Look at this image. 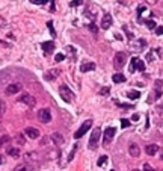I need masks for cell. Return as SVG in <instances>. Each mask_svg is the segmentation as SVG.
Masks as SVG:
<instances>
[{
  "label": "cell",
  "instance_id": "cell-1",
  "mask_svg": "<svg viewBox=\"0 0 163 171\" xmlns=\"http://www.w3.org/2000/svg\"><path fill=\"white\" fill-rule=\"evenodd\" d=\"M59 95L62 97V100L66 102V103H71L74 100V94H73V91L66 87V85H60L59 87Z\"/></svg>",
  "mask_w": 163,
  "mask_h": 171
},
{
  "label": "cell",
  "instance_id": "cell-2",
  "mask_svg": "<svg viewBox=\"0 0 163 171\" xmlns=\"http://www.w3.org/2000/svg\"><path fill=\"white\" fill-rule=\"evenodd\" d=\"M100 136H101V130L100 127H95L92 130V133H91V138H89V148L94 150L95 147H97V144L100 141Z\"/></svg>",
  "mask_w": 163,
  "mask_h": 171
},
{
  "label": "cell",
  "instance_id": "cell-3",
  "mask_svg": "<svg viewBox=\"0 0 163 171\" xmlns=\"http://www.w3.org/2000/svg\"><path fill=\"white\" fill-rule=\"evenodd\" d=\"M18 102L20 103H24V104H27L29 108H33L36 104V98L33 97V95H30V94H27V93H24V94H21L18 97Z\"/></svg>",
  "mask_w": 163,
  "mask_h": 171
},
{
  "label": "cell",
  "instance_id": "cell-4",
  "mask_svg": "<svg viewBox=\"0 0 163 171\" xmlns=\"http://www.w3.org/2000/svg\"><path fill=\"white\" fill-rule=\"evenodd\" d=\"M38 120L41 123H50L51 121V112H50V109H47V108H42V109H39V112H38Z\"/></svg>",
  "mask_w": 163,
  "mask_h": 171
},
{
  "label": "cell",
  "instance_id": "cell-5",
  "mask_svg": "<svg viewBox=\"0 0 163 171\" xmlns=\"http://www.w3.org/2000/svg\"><path fill=\"white\" fill-rule=\"evenodd\" d=\"M92 127V120H86L83 124H82V126H80V129L77 130V132L76 133H74V138H76V139H79V138H82V136H83L86 132H88V130H89Z\"/></svg>",
  "mask_w": 163,
  "mask_h": 171
},
{
  "label": "cell",
  "instance_id": "cell-6",
  "mask_svg": "<svg viewBox=\"0 0 163 171\" xmlns=\"http://www.w3.org/2000/svg\"><path fill=\"white\" fill-rule=\"evenodd\" d=\"M125 59H127V55L124 53V52H119V53L115 55V59H113V65H115V68L116 70H121L122 67H124V64H125Z\"/></svg>",
  "mask_w": 163,
  "mask_h": 171
},
{
  "label": "cell",
  "instance_id": "cell-7",
  "mask_svg": "<svg viewBox=\"0 0 163 171\" xmlns=\"http://www.w3.org/2000/svg\"><path fill=\"white\" fill-rule=\"evenodd\" d=\"M115 133H116V129H115V127H107L104 130V133H103L104 135V138H103V144H104V146H107V144L112 142Z\"/></svg>",
  "mask_w": 163,
  "mask_h": 171
},
{
  "label": "cell",
  "instance_id": "cell-8",
  "mask_svg": "<svg viewBox=\"0 0 163 171\" xmlns=\"http://www.w3.org/2000/svg\"><path fill=\"white\" fill-rule=\"evenodd\" d=\"M21 88H23L21 83H12V85H8V87H6L5 93L8 94V95H11V94H17V93H20V91H21Z\"/></svg>",
  "mask_w": 163,
  "mask_h": 171
},
{
  "label": "cell",
  "instance_id": "cell-9",
  "mask_svg": "<svg viewBox=\"0 0 163 171\" xmlns=\"http://www.w3.org/2000/svg\"><path fill=\"white\" fill-rule=\"evenodd\" d=\"M59 74H60V71H59L58 68H51V70H49V71L44 74V79H45L47 82H51V80H54V79H56Z\"/></svg>",
  "mask_w": 163,
  "mask_h": 171
},
{
  "label": "cell",
  "instance_id": "cell-10",
  "mask_svg": "<svg viewBox=\"0 0 163 171\" xmlns=\"http://www.w3.org/2000/svg\"><path fill=\"white\" fill-rule=\"evenodd\" d=\"M24 133L27 135V138H30V139H38L39 138V130L36 127H26Z\"/></svg>",
  "mask_w": 163,
  "mask_h": 171
},
{
  "label": "cell",
  "instance_id": "cell-11",
  "mask_svg": "<svg viewBox=\"0 0 163 171\" xmlns=\"http://www.w3.org/2000/svg\"><path fill=\"white\" fill-rule=\"evenodd\" d=\"M112 21H113L112 15L110 14H104L103 18H101V27H103V29H109L112 26Z\"/></svg>",
  "mask_w": 163,
  "mask_h": 171
},
{
  "label": "cell",
  "instance_id": "cell-12",
  "mask_svg": "<svg viewBox=\"0 0 163 171\" xmlns=\"http://www.w3.org/2000/svg\"><path fill=\"white\" fill-rule=\"evenodd\" d=\"M128 153H130V156L131 157H139V155H140V148H139V146L138 144H130L128 146Z\"/></svg>",
  "mask_w": 163,
  "mask_h": 171
},
{
  "label": "cell",
  "instance_id": "cell-13",
  "mask_svg": "<svg viewBox=\"0 0 163 171\" xmlns=\"http://www.w3.org/2000/svg\"><path fill=\"white\" fill-rule=\"evenodd\" d=\"M42 50H44V53H47V55L53 53V50H54V43H53V41H45V43H42Z\"/></svg>",
  "mask_w": 163,
  "mask_h": 171
},
{
  "label": "cell",
  "instance_id": "cell-14",
  "mask_svg": "<svg viewBox=\"0 0 163 171\" xmlns=\"http://www.w3.org/2000/svg\"><path fill=\"white\" fill-rule=\"evenodd\" d=\"M92 70H95V64L94 62H83L80 65L82 73H88V71H92Z\"/></svg>",
  "mask_w": 163,
  "mask_h": 171
},
{
  "label": "cell",
  "instance_id": "cell-15",
  "mask_svg": "<svg viewBox=\"0 0 163 171\" xmlns=\"http://www.w3.org/2000/svg\"><path fill=\"white\" fill-rule=\"evenodd\" d=\"M51 139H53V142L56 144V146H62L64 144V136L60 135V133H58V132H54V133H51Z\"/></svg>",
  "mask_w": 163,
  "mask_h": 171
},
{
  "label": "cell",
  "instance_id": "cell-16",
  "mask_svg": "<svg viewBox=\"0 0 163 171\" xmlns=\"http://www.w3.org/2000/svg\"><path fill=\"white\" fill-rule=\"evenodd\" d=\"M145 152H147V155H149V156H154L155 153L159 152V146H155V144H149V146L145 147Z\"/></svg>",
  "mask_w": 163,
  "mask_h": 171
},
{
  "label": "cell",
  "instance_id": "cell-17",
  "mask_svg": "<svg viewBox=\"0 0 163 171\" xmlns=\"http://www.w3.org/2000/svg\"><path fill=\"white\" fill-rule=\"evenodd\" d=\"M112 80L115 82V83H124L127 79H125V76L124 74H121V73H116V74H113L112 76Z\"/></svg>",
  "mask_w": 163,
  "mask_h": 171
},
{
  "label": "cell",
  "instance_id": "cell-18",
  "mask_svg": "<svg viewBox=\"0 0 163 171\" xmlns=\"http://www.w3.org/2000/svg\"><path fill=\"white\" fill-rule=\"evenodd\" d=\"M6 153H8L9 156H12V157H18L20 156V150L17 147H9L8 150H6Z\"/></svg>",
  "mask_w": 163,
  "mask_h": 171
},
{
  "label": "cell",
  "instance_id": "cell-19",
  "mask_svg": "<svg viewBox=\"0 0 163 171\" xmlns=\"http://www.w3.org/2000/svg\"><path fill=\"white\" fill-rule=\"evenodd\" d=\"M14 171H32V167L29 165V163H20V165L15 167Z\"/></svg>",
  "mask_w": 163,
  "mask_h": 171
},
{
  "label": "cell",
  "instance_id": "cell-20",
  "mask_svg": "<svg viewBox=\"0 0 163 171\" xmlns=\"http://www.w3.org/2000/svg\"><path fill=\"white\" fill-rule=\"evenodd\" d=\"M11 142V136L8 135H3V136H0V148L5 147V146H8V144Z\"/></svg>",
  "mask_w": 163,
  "mask_h": 171
},
{
  "label": "cell",
  "instance_id": "cell-21",
  "mask_svg": "<svg viewBox=\"0 0 163 171\" xmlns=\"http://www.w3.org/2000/svg\"><path fill=\"white\" fill-rule=\"evenodd\" d=\"M127 97L130 98V100H138V98L140 97V93H139V91H128Z\"/></svg>",
  "mask_w": 163,
  "mask_h": 171
},
{
  "label": "cell",
  "instance_id": "cell-22",
  "mask_svg": "<svg viewBox=\"0 0 163 171\" xmlns=\"http://www.w3.org/2000/svg\"><path fill=\"white\" fill-rule=\"evenodd\" d=\"M15 141H17L18 146H24V144H26V138H24V135H23V133H18V135H17V138H15Z\"/></svg>",
  "mask_w": 163,
  "mask_h": 171
},
{
  "label": "cell",
  "instance_id": "cell-23",
  "mask_svg": "<svg viewBox=\"0 0 163 171\" xmlns=\"http://www.w3.org/2000/svg\"><path fill=\"white\" fill-rule=\"evenodd\" d=\"M145 45H147V41H145V39H139V41L134 44V49H136V50H142Z\"/></svg>",
  "mask_w": 163,
  "mask_h": 171
},
{
  "label": "cell",
  "instance_id": "cell-24",
  "mask_svg": "<svg viewBox=\"0 0 163 171\" xmlns=\"http://www.w3.org/2000/svg\"><path fill=\"white\" fill-rule=\"evenodd\" d=\"M5 112H6V103L0 98V120H2V117L5 115Z\"/></svg>",
  "mask_w": 163,
  "mask_h": 171
},
{
  "label": "cell",
  "instance_id": "cell-25",
  "mask_svg": "<svg viewBox=\"0 0 163 171\" xmlns=\"http://www.w3.org/2000/svg\"><path fill=\"white\" fill-rule=\"evenodd\" d=\"M136 62H138V58H131L130 67H128V70H130V73H134V71H136Z\"/></svg>",
  "mask_w": 163,
  "mask_h": 171
},
{
  "label": "cell",
  "instance_id": "cell-26",
  "mask_svg": "<svg viewBox=\"0 0 163 171\" xmlns=\"http://www.w3.org/2000/svg\"><path fill=\"white\" fill-rule=\"evenodd\" d=\"M136 70H139V71H145V64H144V61H140L139 58H138V62H136Z\"/></svg>",
  "mask_w": 163,
  "mask_h": 171
},
{
  "label": "cell",
  "instance_id": "cell-27",
  "mask_svg": "<svg viewBox=\"0 0 163 171\" xmlns=\"http://www.w3.org/2000/svg\"><path fill=\"white\" fill-rule=\"evenodd\" d=\"M47 27H49L51 36H56V30H54V27H53V21H47Z\"/></svg>",
  "mask_w": 163,
  "mask_h": 171
},
{
  "label": "cell",
  "instance_id": "cell-28",
  "mask_svg": "<svg viewBox=\"0 0 163 171\" xmlns=\"http://www.w3.org/2000/svg\"><path fill=\"white\" fill-rule=\"evenodd\" d=\"M106 162H107V156L103 155V156H100V159H98V162H97V165H98V167H103Z\"/></svg>",
  "mask_w": 163,
  "mask_h": 171
},
{
  "label": "cell",
  "instance_id": "cell-29",
  "mask_svg": "<svg viewBox=\"0 0 163 171\" xmlns=\"http://www.w3.org/2000/svg\"><path fill=\"white\" fill-rule=\"evenodd\" d=\"M88 27H89V30L92 32V34H97V32H98V27L95 26V23H89V24H88Z\"/></svg>",
  "mask_w": 163,
  "mask_h": 171
},
{
  "label": "cell",
  "instance_id": "cell-30",
  "mask_svg": "<svg viewBox=\"0 0 163 171\" xmlns=\"http://www.w3.org/2000/svg\"><path fill=\"white\" fill-rule=\"evenodd\" d=\"M145 24H147L148 29H155V21H153V20H147Z\"/></svg>",
  "mask_w": 163,
  "mask_h": 171
},
{
  "label": "cell",
  "instance_id": "cell-31",
  "mask_svg": "<svg viewBox=\"0 0 163 171\" xmlns=\"http://www.w3.org/2000/svg\"><path fill=\"white\" fill-rule=\"evenodd\" d=\"M64 59H65V55L64 53H58L56 56H54V61H56V62H62Z\"/></svg>",
  "mask_w": 163,
  "mask_h": 171
},
{
  "label": "cell",
  "instance_id": "cell-32",
  "mask_svg": "<svg viewBox=\"0 0 163 171\" xmlns=\"http://www.w3.org/2000/svg\"><path fill=\"white\" fill-rule=\"evenodd\" d=\"M109 93H110V88H109V87H104V88L100 89V95H107Z\"/></svg>",
  "mask_w": 163,
  "mask_h": 171
},
{
  "label": "cell",
  "instance_id": "cell-33",
  "mask_svg": "<svg viewBox=\"0 0 163 171\" xmlns=\"http://www.w3.org/2000/svg\"><path fill=\"white\" fill-rule=\"evenodd\" d=\"M121 126H122V129H127L128 126H130V121L125 120V118H122V120H121Z\"/></svg>",
  "mask_w": 163,
  "mask_h": 171
},
{
  "label": "cell",
  "instance_id": "cell-34",
  "mask_svg": "<svg viewBox=\"0 0 163 171\" xmlns=\"http://www.w3.org/2000/svg\"><path fill=\"white\" fill-rule=\"evenodd\" d=\"M82 3H83V0H73V2L70 3V6H71V8H76V6H79Z\"/></svg>",
  "mask_w": 163,
  "mask_h": 171
},
{
  "label": "cell",
  "instance_id": "cell-35",
  "mask_svg": "<svg viewBox=\"0 0 163 171\" xmlns=\"http://www.w3.org/2000/svg\"><path fill=\"white\" fill-rule=\"evenodd\" d=\"M147 8H145V6H139V8H138V18H139V21H140V15H142V12H144Z\"/></svg>",
  "mask_w": 163,
  "mask_h": 171
},
{
  "label": "cell",
  "instance_id": "cell-36",
  "mask_svg": "<svg viewBox=\"0 0 163 171\" xmlns=\"http://www.w3.org/2000/svg\"><path fill=\"white\" fill-rule=\"evenodd\" d=\"M76 150H77V144L73 147V152L70 153V157H68V161H73V157H74V153H76Z\"/></svg>",
  "mask_w": 163,
  "mask_h": 171
},
{
  "label": "cell",
  "instance_id": "cell-37",
  "mask_svg": "<svg viewBox=\"0 0 163 171\" xmlns=\"http://www.w3.org/2000/svg\"><path fill=\"white\" fill-rule=\"evenodd\" d=\"M155 34H157V35H163V26H159V27L155 29Z\"/></svg>",
  "mask_w": 163,
  "mask_h": 171
},
{
  "label": "cell",
  "instance_id": "cell-38",
  "mask_svg": "<svg viewBox=\"0 0 163 171\" xmlns=\"http://www.w3.org/2000/svg\"><path fill=\"white\" fill-rule=\"evenodd\" d=\"M144 171H154V170L151 168V165H148V163H145V165H144Z\"/></svg>",
  "mask_w": 163,
  "mask_h": 171
},
{
  "label": "cell",
  "instance_id": "cell-39",
  "mask_svg": "<svg viewBox=\"0 0 163 171\" xmlns=\"http://www.w3.org/2000/svg\"><path fill=\"white\" fill-rule=\"evenodd\" d=\"M0 45H2V47H5V49H9V47H11L8 43H3V41H0Z\"/></svg>",
  "mask_w": 163,
  "mask_h": 171
},
{
  "label": "cell",
  "instance_id": "cell-40",
  "mask_svg": "<svg viewBox=\"0 0 163 171\" xmlns=\"http://www.w3.org/2000/svg\"><path fill=\"white\" fill-rule=\"evenodd\" d=\"M66 50L70 52V53H76V50H74V47H71V45H68V47H66Z\"/></svg>",
  "mask_w": 163,
  "mask_h": 171
},
{
  "label": "cell",
  "instance_id": "cell-41",
  "mask_svg": "<svg viewBox=\"0 0 163 171\" xmlns=\"http://www.w3.org/2000/svg\"><path fill=\"white\" fill-rule=\"evenodd\" d=\"M5 26H6V21L3 18H0V27H5Z\"/></svg>",
  "mask_w": 163,
  "mask_h": 171
},
{
  "label": "cell",
  "instance_id": "cell-42",
  "mask_svg": "<svg viewBox=\"0 0 163 171\" xmlns=\"http://www.w3.org/2000/svg\"><path fill=\"white\" fill-rule=\"evenodd\" d=\"M131 120H133V121H138V120H139V115H138V114H134V115L131 117Z\"/></svg>",
  "mask_w": 163,
  "mask_h": 171
},
{
  "label": "cell",
  "instance_id": "cell-43",
  "mask_svg": "<svg viewBox=\"0 0 163 171\" xmlns=\"http://www.w3.org/2000/svg\"><path fill=\"white\" fill-rule=\"evenodd\" d=\"M32 3H35V5H41V0H30Z\"/></svg>",
  "mask_w": 163,
  "mask_h": 171
},
{
  "label": "cell",
  "instance_id": "cell-44",
  "mask_svg": "<svg viewBox=\"0 0 163 171\" xmlns=\"http://www.w3.org/2000/svg\"><path fill=\"white\" fill-rule=\"evenodd\" d=\"M51 12H54V2H51V8H50Z\"/></svg>",
  "mask_w": 163,
  "mask_h": 171
},
{
  "label": "cell",
  "instance_id": "cell-45",
  "mask_svg": "<svg viewBox=\"0 0 163 171\" xmlns=\"http://www.w3.org/2000/svg\"><path fill=\"white\" fill-rule=\"evenodd\" d=\"M2 163H3V156L0 155V165H2Z\"/></svg>",
  "mask_w": 163,
  "mask_h": 171
},
{
  "label": "cell",
  "instance_id": "cell-46",
  "mask_svg": "<svg viewBox=\"0 0 163 171\" xmlns=\"http://www.w3.org/2000/svg\"><path fill=\"white\" fill-rule=\"evenodd\" d=\"M49 0H41V5H44V3H47Z\"/></svg>",
  "mask_w": 163,
  "mask_h": 171
},
{
  "label": "cell",
  "instance_id": "cell-47",
  "mask_svg": "<svg viewBox=\"0 0 163 171\" xmlns=\"http://www.w3.org/2000/svg\"><path fill=\"white\" fill-rule=\"evenodd\" d=\"M160 159L163 161V152H162V155H160Z\"/></svg>",
  "mask_w": 163,
  "mask_h": 171
},
{
  "label": "cell",
  "instance_id": "cell-48",
  "mask_svg": "<svg viewBox=\"0 0 163 171\" xmlns=\"http://www.w3.org/2000/svg\"><path fill=\"white\" fill-rule=\"evenodd\" d=\"M133 171H140V170H133Z\"/></svg>",
  "mask_w": 163,
  "mask_h": 171
},
{
  "label": "cell",
  "instance_id": "cell-49",
  "mask_svg": "<svg viewBox=\"0 0 163 171\" xmlns=\"http://www.w3.org/2000/svg\"><path fill=\"white\" fill-rule=\"evenodd\" d=\"M110 171H113V170H110Z\"/></svg>",
  "mask_w": 163,
  "mask_h": 171
}]
</instances>
